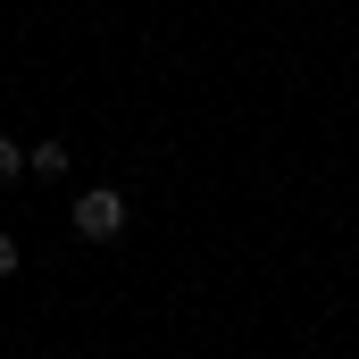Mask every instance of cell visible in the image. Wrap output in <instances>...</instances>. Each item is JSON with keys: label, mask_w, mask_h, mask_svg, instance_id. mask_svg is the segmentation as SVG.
<instances>
[{"label": "cell", "mask_w": 359, "mask_h": 359, "mask_svg": "<svg viewBox=\"0 0 359 359\" xmlns=\"http://www.w3.org/2000/svg\"><path fill=\"white\" fill-rule=\"evenodd\" d=\"M67 217H76V234H84V243H117L134 209H126V192H117V184H92V192H76V209H67Z\"/></svg>", "instance_id": "1"}, {"label": "cell", "mask_w": 359, "mask_h": 359, "mask_svg": "<svg viewBox=\"0 0 359 359\" xmlns=\"http://www.w3.org/2000/svg\"><path fill=\"white\" fill-rule=\"evenodd\" d=\"M25 176H67V142H25Z\"/></svg>", "instance_id": "2"}, {"label": "cell", "mask_w": 359, "mask_h": 359, "mask_svg": "<svg viewBox=\"0 0 359 359\" xmlns=\"http://www.w3.org/2000/svg\"><path fill=\"white\" fill-rule=\"evenodd\" d=\"M25 176V142H8V134H0V184H17Z\"/></svg>", "instance_id": "3"}, {"label": "cell", "mask_w": 359, "mask_h": 359, "mask_svg": "<svg viewBox=\"0 0 359 359\" xmlns=\"http://www.w3.org/2000/svg\"><path fill=\"white\" fill-rule=\"evenodd\" d=\"M17 259H25V251H17V234H0V284L17 276Z\"/></svg>", "instance_id": "4"}]
</instances>
